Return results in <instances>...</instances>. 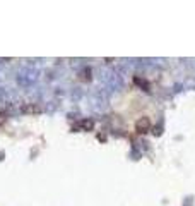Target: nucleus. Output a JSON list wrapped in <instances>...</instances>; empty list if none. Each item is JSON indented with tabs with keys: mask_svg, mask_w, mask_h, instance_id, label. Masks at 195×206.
Here are the masks:
<instances>
[{
	"mask_svg": "<svg viewBox=\"0 0 195 206\" xmlns=\"http://www.w3.org/2000/svg\"><path fill=\"white\" fill-rule=\"evenodd\" d=\"M151 129V122H149L147 117H140L137 122H135V131L137 132H147Z\"/></svg>",
	"mask_w": 195,
	"mask_h": 206,
	"instance_id": "nucleus-1",
	"label": "nucleus"
},
{
	"mask_svg": "<svg viewBox=\"0 0 195 206\" xmlns=\"http://www.w3.org/2000/svg\"><path fill=\"white\" fill-rule=\"evenodd\" d=\"M92 125H94V124H92V120H89V118H86V120H82V122H81V127L86 129V131H91Z\"/></svg>",
	"mask_w": 195,
	"mask_h": 206,
	"instance_id": "nucleus-2",
	"label": "nucleus"
}]
</instances>
